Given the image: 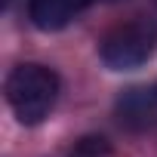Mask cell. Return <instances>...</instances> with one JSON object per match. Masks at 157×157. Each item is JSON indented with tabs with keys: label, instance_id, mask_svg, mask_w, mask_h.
<instances>
[{
	"label": "cell",
	"instance_id": "6da1fadb",
	"mask_svg": "<svg viewBox=\"0 0 157 157\" xmlns=\"http://www.w3.org/2000/svg\"><path fill=\"white\" fill-rule=\"evenodd\" d=\"M59 96V74L46 65H19L6 77V102L19 123L37 126L49 117L52 105Z\"/></svg>",
	"mask_w": 157,
	"mask_h": 157
},
{
	"label": "cell",
	"instance_id": "7a4b0ae2",
	"mask_svg": "<svg viewBox=\"0 0 157 157\" xmlns=\"http://www.w3.org/2000/svg\"><path fill=\"white\" fill-rule=\"evenodd\" d=\"M157 52V25L151 19H132L108 31L99 43V56L111 71H136Z\"/></svg>",
	"mask_w": 157,
	"mask_h": 157
},
{
	"label": "cell",
	"instance_id": "3957f363",
	"mask_svg": "<svg viewBox=\"0 0 157 157\" xmlns=\"http://www.w3.org/2000/svg\"><path fill=\"white\" fill-rule=\"evenodd\" d=\"M114 114L132 132L154 126L157 123V93H154V86H129V90H123L117 96V102H114Z\"/></svg>",
	"mask_w": 157,
	"mask_h": 157
},
{
	"label": "cell",
	"instance_id": "277c9868",
	"mask_svg": "<svg viewBox=\"0 0 157 157\" xmlns=\"http://www.w3.org/2000/svg\"><path fill=\"white\" fill-rule=\"evenodd\" d=\"M86 6L90 0H28V19L40 31H62Z\"/></svg>",
	"mask_w": 157,
	"mask_h": 157
},
{
	"label": "cell",
	"instance_id": "5b68a950",
	"mask_svg": "<svg viewBox=\"0 0 157 157\" xmlns=\"http://www.w3.org/2000/svg\"><path fill=\"white\" fill-rule=\"evenodd\" d=\"M108 151H111V148H108V142H105L102 136H86V139L77 142L74 157H105Z\"/></svg>",
	"mask_w": 157,
	"mask_h": 157
},
{
	"label": "cell",
	"instance_id": "8992f818",
	"mask_svg": "<svg viewBox=\"0 0 157 157\" xmlns=\"http://www.w3.org/2000/svg\"><path fill=\"white\" fill-rule=\"evenodd\" d=\"M105 3H114V0H105Z\"/></svg>",
	"mask_w": 157,
	"mask_h": 157
},
{
	"label": "cell",
	"instance_id": "52a82bcc",
	"mask_svg": "<svg viewBox=\"0 0 157 157\" xmlns=\"http://www.w3.org/2000/svg\"><path fill=\"white\" fill-rule=\"evenodd\" d=\"M154 93H157V83H154Z\"/></svg>",
	"mask_w": 157,
	"mask_h": 157
}]
</instances>
